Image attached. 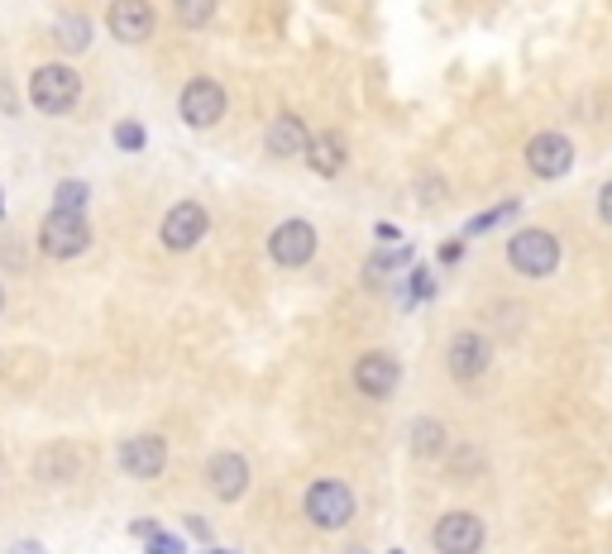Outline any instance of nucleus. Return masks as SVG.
<instances>
[{"label":"nucleus","mask_w":612,"mask_h":554,"mask_svg":"<svg viewBox=\"0 0 612 554\" xmlns=\"http://www.w3.org/2000/svg\"><path fill=\"white\" fill-rule=\"evenodd\" d=\"M29 101H34V111H43V115H67L72 105L82 101V77L72 72L67 63H43V67H34V77H29Z\"/></svg>","instance_id":"obj_1"},{"label":"nucleus","mask_w":612,"mask_h":554,"mask_svg":"<svg viewBox=\"0 0 612 554\" xmlns=\"http://www.w3.org/2000/svg\"><path fill=\"white\" fill-rule=\"evenodd\" d=\"M560 254H565L560 239L550 230H541V225H526V230H517L508 239V263L522 277H550L560 268Z\"/></svg>","instance_id":"obj_2"},{"label":"nucleus","mask_w":612,"mask_h":554,"mask_svg":"<svg viewBox=\"0 0 612 554\" xmlns=\"http://www.w3.org/2000/svg\"><path fill=\"white\" fill-rule=\"evenodd\" d=\"M302 507H307L311 526H321V531H340V526L354 521V492H350V483H340V478H316V483L307 488Z\"/></svg>","instance_id":"obj_3"},{"label":"nucleus","mask_w":612,"mask_h":554,"mask_svg":"<svg viewBox=\"0 0 612 554\" xmlns=\"http://www.w3.org/2000/svg\"><path fill=\"white\" fill-rule=\"evenodd\" d=\"M39 249L48 259H77L91 249V225L87 215H72V211H48L39 225Z\"/></svg>","instance_id":"obj_4"},{"label":"nucleus","mask_w":612,"mask_h":554,"mask_svg":"<svg viewBox=\"0 0 612 554\" xmlns=\"http://www.w3.org/2000/svg\"><path fill=\"white\" fill-rule=\"evenodd\" d=\"M177 115H183V125L191 129H211L225 119V87L215 77H191L183 96H177Z\"/></svg>","instance_id":"obj_5"},{"label":"nucleus","mask_w":612,"mask_h":554,"mask_svg":"<svg viewBox=\"0 0 612 554\" xmlns=\"http://www.w3.org/2000/svg\"><path fill=\"white\" fill-rule=\"evenodd\" d=\"M402 382V364L392 349H369V354L354 358V388L369 396V402H388Z\"/></svg>","instance_id":"obj_6"},{"label":"nucleus","mask_w":612,"mask_h":554,"mask_svg":"<svg viewBox=\"0 0 612 554\" xmlns=\"http://www.w3.org/2000/svg\"><path fill=\"white\" fill-rule=\"evenodd\" d=\"M484 540H488V531L474 512H446L436 526H430V545H436V554H478Z\"/></svg>","instance_id":"obj_7"},{"label":"nucleus","mask_w":612,"mask_h":554,"mask_svg":"<svg viewBox=\"0 0 612 554\" xmlns=\"http://www.w3.org/2000/svg\"><path fill=\"white\" fill-rule=\"evenodd\" d=\"M316 225L311 221H283L278 230L268 235V254L278 268H307L311 259H316Z\"/></svg>","instance_id":"obj_8"},{"label":"nucleus","mask_w":612,"mask_h":554,"mask_svg":"<svg viewBox=\"0 0 612 554\" xmlns=\"http://www.w3.org/2000/svg\"><path fill=\"white\" fill-rule=\"evenodd\" d=\"M153 24H159V15H153L149 0H111V10H105V29H111L115 43H149L153 39Z\"/></svg>","instance_id":"obj_9"},{"label":"nucleus","mask_w":612,"mask_h":554,"mask_svg":"<svg viewBox=\"0 0 612 554\" xmlns=\"http://www.w3.org/2000/svg\"><path fill=\"white\" fill-rule=\"evenodd\" d=\"M159 239H163V249H173V254L197 249L201 239H207V206H201V201H177V206L163 215Z\"/></svg>","instance_id":"obj_10"},{"label":"nucleus","mask_w":612,"mask_h":554,"mask_svg":"<svg viewBox=\"0 0 612 554\" xmlns=\"http://www.w3.org/2000/svg\"><path fill=\"white\" fill-rule=\"evenodd\" d=\"M526 167H532L541 182H555V177H565L574 167V143L570 135H555V129H546V135H536L526 143Z\"/></svg>","instance_id":"obj_11"},{"label":"nucleus","mask_w":612,"mask_h":554,"mask_svg":"<svg viewBox=\"0 0 612 554\" xmlns=\"http://www.w3.org/2000/svg\"><path fill=\"white\" fill-rule=\"evenodd\" d=\"M446 364H450V378L460 382H478L488 373V364H494V349H488V340L478 330H460L454 340L446 344Z\"/></svg>","instance_id":"obj_12"},{"label":"nucleus","mask_w":612,"mask_h":554,"mask_svg":"<svg viewBox=\"0 0 612 554\" xmlns=\"http://www.w3.org/2000/svg\"><path fill=\"white\" fill-rule=\"evenodd\" d=\"M207 488L215 492L221 502H239L249 492V459L235 450H221L207 459Z\"/></svg>","instance_id":"obj_13"},{"label":"nucleus","mask_w":612,"mask_h":554,"mask_svg":"<svg viewBox=\"0 0 612 554\" xmlns=\"http://www.w3.org/2000/svg\"><path fill=\"white\" fill-rule=\"evenodd\" d=\"M120 468H125L129 478H159L167 468V440L163 436H135L120 444Z\"/></svg>","instance_id":"obj_14"},{"label":"nucleus","mask_w":612,"mask_h":554,"mask_svg":"<svg viewBox=\"0 0 612 554\" xmlns=\"http://www.w3.org/2000/svg\"><path fill=\"white\" fill-rule=\"evenodd\" d=\"M263 149H268L273 159H307V149H311L307 119L292 115V111H283V115L268 125V135H263Z\"/></svg>","instance_id":"obj_15"},{"label":"nucleus","mask_w":612,"mask_h":554,"mask_svg":"<svg viewBox=\"0 0 612 554\" xmlns=\"http://www.w3.org/2000/svg\"><path fill=\"white\" fill-rule=\"evenodd\" d=\"M345 163H350V153H345V139L340 135H316L307 149V167L316 177H340Z\"/></svg>","instance_id":"obj_16"},{"label":"nucleus","mask_w":612,"mask_h":554,"mask_svg":"<svg viewBox=\"0 0 612 554\" xmlns=\"http://www.w3.org/2000/svg\"><path fill=\"white\" fill-rule=\"evenodd\" d=\"M450 450V436H446V420H436V416H422V420H412V454L422 464H436L440 454Z\"/></svg>","instance_id":"obj_17"},{"label":"nucleus","mask_w":612,"mask_h":554,"mask_svg":"<svg viewBox=\"0 0 612 554\" xmlns=\"http://www.w3.org/2000/svg\"><path fill=\"white\" fill-rule=\"evenodd\" d=\"M53 34H58V48H67V53H87L91 43V24L82 15H63L53 24Z\"/></svg>","instance_id":"obj_18"},{"label":"nucleus","mask_w":612,"mask_h":554,"mask_svg":"<svg viewBox=\"0 0 612 554\" xmlns=\"http://www.w3.org/2000/svg\"><path fill=\"white\" fill-rule=\"evenodd\" d=\"M87 201H91V187L82 177H67V182L53 187V211H72V215H87Z\"/></svg>","instance_id":"obj_19"},{"label":"nucleus","mask_w":612,"mask_h":554,"mask_svg":"<svg viewBox=\"0 0 612 554\" xmlns=\"http://www.w3.org/2000/svg\"><path fill=\"white\" fill-rule=\"evenodd\" d=\"M173 20L183 29H207L215 20V0H173Z\"/></svg>","instance_id":"obj_20"},{"label":"nucleus","mask_w":612,"mask_h":554,"mask_svg":"<svg viewBox=\"0 0 612 554\" xmlns=\"http://www.w3.org/2000/svg\"><path fill=\"white\" fill-rule=\"evenodd\" d=\"M412 244H383L374 259H369V273H402V268H412Z\"/></svg>","instance_id":"obj_21"},{"label":"nucleus","mask_w":612,"mask_h":554,"mask_svg":"<svg viewBox=\"0 0 612 554\" xmlns=\"http://www.w3.org/2000/svg\"><path fill=\"white\" fill-rule=\"evenodd\" d=\"M522 211V201L517 197H508V201H498V206H488V211H478L470 225H464V235H484V230H494V225L502 221H512V215Z\"/></svg>","instance_id":"obj_22"},{"label":"nucleus","mask_w":612,"mask_h":554,"mask_svg":"<svg viewBox=\"0 0 612 554\" xmlns=\"http://www.w3.org/2000/svg\"><path fill=\"white\" fill-rule=\"evenodd\" d=\"M430 297H436V277H430V268H407V306L430 301Z\"/></svg>","instance_id":"obj_23"},{"label":"nucleus","mask_w":612,"mask_h":554,"mask_svg":"<svg viewBox=\"0 0 612 554\" xmlns=\"http://www.w3.org/2000/svg\"><path fill=\"white\" fill-rule=\"evenodd\" d=\"M143 139H149V135H143L139 119H120V125H115V149L139 153V149H143Z\"/></svg>","instance_id":"obj_24"},{"label":"nucleus","mask_w":612,"mask_h":554,"mask_svg":"<svg viewBox=\"0 0 612 554\" xmlns=\"http://www.w3.org/2000/svg\"><path fill=\"white\" fill-rule=\"evenodd\" d=\"M143 550H149V554H187V550H183V540H177V536H167V531H159V536H153Z\"/></svg>","instance_id":"obj_25"},{"label":"nucleus","mask_w":612,"mask_h":554,"mask_svg":"<svg viewBox=\"0 0 612 554\" xmlns=\"http://www.w3.org/2000/svg\"><path fill=\"white\" fill-rule=\"evenodd\" d=\"M374 235H378V244H402V230L398 225H388V221L374 225Z\"/></svg>","instance_id":"obj_26"},{"label":"nucleus","mask_w":612,"mask_h":554,"mask_svg":"<svg viewBox=\"0 0 612 554\" xmlns=\"http://www.w3.org/2000/svg\"><path fill=\"white\" fill-rule=\"evenodd\" d=\"M598 215H603V221L612 225V182L598 187Z\"/></svg>","instance_id":"obj_27"},{"label":"nucleus","mask_w":612,"mask_h":554,"mask_svg":"<svg viewBox=\"0 0 612 554\" xmlns=\"http://www.w3.org/2000/svg\"><path fill=\"white\" fill-rule=\"evenodd\" d=\"M464 259V239H450L446 249H440V263H460Z\"/></svg>","instance_id":"obj_28"},{"label":"nucleus","mask_w":612,"mask_h":554,"mask_svg":"<svg viewBox=\"0 0 612 554\" xmlns=\"http://www.w3.org/2000/svg\"><path fill=\"white\" fill-rule=\"evenodd\" d=\"M129 536H135V540H153V536H159V526H153V521H129Z\"/></svg>","instance_id":"obj_29"},{"label":"nucleus","mask_w":612,"mask_h":554,"mask_svg":"<svg viewBox=\"0 0 612 554\" xmlns=\"http://www.w3.org/2000/svg\"><path fill=\"white\" fill-rule=\"evenodd\" d=\"M187 531H191V536H197V540H207V545H211V526H207V521H201V516H187Z\"/></svg>","instance_id":"obj_30"},{"label":"nucleus","mask_w":612,"mask_h":554,"mask_svg":"<svg viewBox=\"0 0 612 554\" xmlns=\"http://www.w3.org/2000/svg\"><path fill=\"white\" fill-rule=\"evenodd\" d=\"M10 554H43L39 540H20V545H10Z\"/></svg>","instance_id":"obj_31"},{"label":"nucleus","mask_w":612,"mask_h":554,"mask_svg":"<svg viewBox=\"0 0 612 554\" xmlns=\"http://www.w3.org/2000/svg\"><path fill=\"white\" fill-rule=\"evenodd\" d=\"M207 554H230V550H215V545H207Z\"/></svg>","instance_id":"obj_32"},{"label":"nucleus","mask_w":612,"mask_h":554,"mask_svg":"<svg viewBox=\"0 0 612 554\" xmlns=\"http://www.w3.org/2000/svg\"><path fill=\"white\" fill-rule=\"evenodd\" d=\"M0 215H5V197H0Z\"/></svg>","instance_id":"obj_33"},{"label":"nucleus","mask_w":612,"mask_h":554,"mask_svg":"<svg viewBox=\"0 0 612 554\" xmlns=\"http://www.w3.org/2000/svg\"><path fill=\"white\" fill-rule=\"evenodd\" d=\"M0 311H5V292H0Z\"/></svg>","instance_id":"obj_34"},{"label":"nucleus","mask_w":612,"mask_h":554,"mask_svg":"<svg viewBox=\"0 0 612 554\" xmlns=\"http://www.w3.org/2000/svg\"><path fill=\"white\" fill-rule=\"evenodd\" d=\"M392 554H402V550H392Z\"/></svg>","instance_id":"obj_35"}]
</instances>
